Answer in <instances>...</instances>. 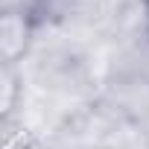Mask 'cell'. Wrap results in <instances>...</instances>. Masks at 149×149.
Here are the masks:
<instances>
[{
	"instance_id": "cell-1",
	"label": "cell",
	"mask_w": 149,
	"mask_h": 149,
	"mask_svg": "<svg viewBox=\"0 0 149 149\" xmlns=\"http://www.w3.org/2000/svg\"><path fill=\"white\" fill-rule=\"evenodd\" d=\"M3 149H35V140L29 137V132H9L3 140Z\"/></svg>"
}]
</instances>
